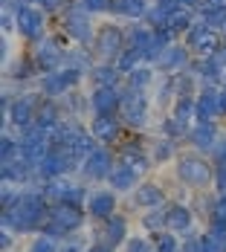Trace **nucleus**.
Returning <instances> with one entry per match:
<instances>
[{
  "instance_id": "a19ab883",
  "label": "nucleus",
  "mask_w": 226,
  "mask_h": 252,
  "mask_svg": "<svg viewBox=\"0 0 226 252\" xmlns=\"http://www.w3.org/2000/svg\"><path fill=\"white\" fill-rule=\"evenodd\" d=\"M70 3H73V0H38V6H41L47 15H61Z\"/></svg>"
},
{
  "instance_id": "f704fd0d",
  "label": "nucleus",
  "mask_w": 226,
  "mask_h": 252,
  "mask_svg": "<svg viewBox=\"0 0 226 252\" xmlns=\"http://www.w3.org/2000/svg\"><path fill=\"white\" fill-rule=\"evenodd\" d=\"M183 247V238L177 235V232H160V235H154V252H180Z\"/></svg>"
},
{
  "instance_id": "a18cd8bd",
  "label": "nucleus",
  "mask_w": 226,
  "mask_h": 252,
  "mask_svg": "<svg viewBox=\"0 0 226 252\" xmlns=\"http://www.w3.org/2000/svg\"><path fill=\"white\" fill-rule=\"evenodd\" d=\"M180 252H200V232L186 235V238H183V247H180Z\"/></svg>"
},
{
  "instance_id": "4468645a",
  "label": "nucleus",
  "mask_w": 226,
  "mask_h": 252,
  "mask_svg": "<svg viewBox=\"0 0 226 252\" xmlns=\"http://www.w3.org/2000/svg\"><path fill=\"white\" fill-rule=\"evenodd\" d=\"M183 44L192 50L194 58H203V55H212L224 47V35L212 26H206L203 21H194V26L183 35Z\"/></svg>"
},
{
  "instance_id": "c03bdc74",
  "label": "nucleus",
  "mask_w": 226,
  "mask_h": 252,
  "mask_svg": "<svg viewBox=\"0 0 226 252\" xmlns=\"http://www.w3.org/2000/svg\"><path fill=\"white\" fill-rule=\"evenodd\" d=\"M212 162L218 165V162H226V133H221V139L215 142V148H212Z\"/></svg>"
},
{
  "instance_id": "a878e982",
  "label": "nucleus",
  "mask_w": 226,
  "mask_h": 252,
  "mask_svg": "<svg viewBox=\"0 0 226 252\" xmlns=\"http://www.w3.org/2000/svg\"><path fill=\"white\" fill-rule=\"evenodd\" d=\"M171 116L186 127H192L197 122V96H177L171 101Z\"/></svg>"
},
{
  "instance_id": "8fccbe9b",
  "label": "nucleus",
  "mask_w": 226,
  "mask_h": 252,
  "mask_svg": "<svg viewBox=\"0 0 226 252\" xmlns=\"http://www.w3.org/2000/svg\"><path fill=\"white\" fill-rule=\"evenodd\" d=\"M221 35H224V38H226V26H224V32H221Z\"/></svg>"
},
{
  "instance_id": "3c124183",
  "label": "nucleus",
  "mask_w": 226,
  "mask_h": 252,
  "mask_svg": "<svg viewBox=\"0 0 226 252\" xmlns=\"http://www.w3.org/2000/svg\"><path fill=\"white\" fill-rule=\"evenodd\" d=\"M224 84H226V76H224Z\"/></svg>"
},
{
  "instance_id": "20e7f679",
  "label": "nucleus",
  "mask_w": 226,
  "mask_h": 252,
  "mask_svg": "<svg viewBox=\"0 0 226 252\" xmlns=\"http://www.w3.org/2000/svg\"><path fill=\"white\" fill-rule=\"evenodd\" d=\"M61 29L67 35V41H73L78 47H93V38H96V29L99 26L93 24V12L81 0H73L61 12Z\"/></svg>"
},
{
  "instance_id": "0eeeda50",
  "label": "nucleus",
  "mask_w": 226,
  "mask_h": 252,
  "mask_svg": "<svg viewBox=\"0 0 226 252\" xmlns=\"http://www.w3.org/2000/svg\"><path fill=\"white\" fill-rule=\"evenodd\" d=\"M84 73L81 70H75V67H61V70H52V73H44V76H38V93L44 96V99H64L67 93H73L75 87L84 81Z\"/></svg>"
},
{
  "instance_id": "7ed1b4c3",
  "label": "nucleus",
  "mask_w": 226,
  "mask_h": 252,
  "mask_svg": "<svg viewBox=\"0 0 226 252\" xmlns=\"http://www.w3.org/2000/svg\"><path fill=\"white\" fill-rule=\"evenodd\" d=\"M93 226L90 223V215L84 206H75V203H52L50 206V220L44 223L41 232L52 235L55 241H64L75 232H87Z\"/></svg>"
},
{
  "instance_id": "49530a36",
  "label": "nucleus",
  "mask_w": 226,
  "mask_h": 252,
  "mask_svg": "<svg viewBox=\"0 0 226 252\" xmlns=\"http://www.w3.org/2000/svg\"><path fill=\"white\" fill-rule=\"evenodd\" d=\"M87 252H116V250H110L107 244H101V241L93 238V241H90V247H87Z\"/></svg>"
},
{
  "instance_id": "1a4fd4ad",
  "label": "nucleus",
  "mask_w": 226,
  "mask_h": 252,
  "mask_svg": "<svg viewBox=\"0 0 226 252\" xmlns=\"http://www.w3.org/2000/svg\"><path fill=\"white\" fill-rule=\"evenodd\" d=\"M93 52L104 64H116L119 55L125 52V26L119 24H101L93 38Z\"/></svg>"
},
{
  "instance_id": "79ce46f5",
  "label": "nucleus",
  "mask_w": 226,
  "mask_h": 252,
  "mask_svg": "<svg viewBox=\"0 0 226 252\" xmlns=\"http://www.w3.org/2000/svg\"><path fill=\"white\" fill-rule=\"evenodd\" d=\"M215 194H221V191H226V162H218L215 165Z\"/></svg>"
},
{
  "instance_id": "09e8293b",
  "label": "nucleus",
  "mask_w": 226,
  "mask_h": 252,
  "mask_svg": "<svg viewBox=\"0 0 226 252\" xmlns=\"http://www.w3.org/2000/svg\"><path fill=\"white\" fill-rule=\"evenodd\" d=\"M29 3H35V6H38V0H18V6H29Z\"/></svg>"
},
{
  "instance_id": "393cba45",
  "label": "nucleus",
  "mask_w": 226,
  "mask_h": 252,
  "mask_svg": "<svg viewBox=\"0 0 226 252\" xmlns=\"http://www.w3.org/2000/svg\"><path fill=\"white\" fill-rule=\"evenodd\" d=\"M90 81H93V87H125L122 84V70L116 67V64H104V61H99L93 70H90Z\"/></svg>"
},
{
  "instance_id": "b1692460",
  "label": "nucleus",
  "mask_w": 226,
  "mask_h": 252,
  "mask_svg": "<svg viewBox=\"0 0 226 252\" xmlns=\"http://www.w3.org/2000/svg\"><path fill=\"white\" fill-rule=\"evenodd\" d=\"M142 180H145V177H139L133 168H130V165H125V162H116V168L110 171V177H107V183H104V186H110L113 191H119L122 197H128V194H130V191L142 183Z\"/></svg>"
},
{
  "instance_id": "423d86ee",
  "label": "nucleus",
  "mask_w": 226,
  "mask_h": 252,
  "mask_svg": "<svg viewBox=\"0 0 226 252\" xmlns=\"http://www.w3.org/2000/svg\"><path fill=\"white\" fill-rule=\"evenodd\" d=\"M171 200V191L160 183V180H151L145 177L130 194H128V209L130 215H139V212H148V209H162L165 203Z\"/></svg>"
},
{
  "instance_id": "4be33fe9",
  "label": "nucleus",
  "mask_w": 226,
  "mask_h": 252,
  "mask_svg": "<svg viewBox=\"0 0 226 252\" xmlns=\"http://www.w3.org/2000/svg\"><path fill=\"white\" fill-rule=\"evenodd\" d=\"M119 104H122V87H93L90 90V110H93V116L119 113Z\"/></svg>"
},
{
  "instance_id": "f3484780",
  "label": "nucleus",
  "mask_w": 226,
  "mask_h": 252,
  "mask_svg": "<svg viewBox=\"0 0 226 252\" xmlns=\"http://www.w3.org/2000/svg\"><path fill=\"white\" fill-rule=\"evenodd\" d=\"M32 61H35V67H38L41 76L44 73H52V70H61L64 61H67V47H61L58 38L47 35L41 44L32 47Z\"/></svg>"
},
{
  "instance_id": "ea45409f",
  "label": "nucleus",
  "mask_w": 226,
  "mask_h": 252,
  "mask_svg": "<svg viewBox=\"0 0 226 252\" xmlns=\"http://www.w3.org/2000/svg\"><path fill=\"white\" fill-rule=\"evenodd\" d=\"M93 15H110L113 12V0H81Z\"/></svg>"
},
{
  "instance_id": "ddd939ff",
  "label": "nucleus",
  "mask_w": 226,
  "mask_h": 252,
  "mask_svg": "<svg viewBox=\"0 0 226 252\" xmlns=\"http://www.w3.org/2000/svg\"><path fill=\"white\" fill-rule=\"evenodd\" d=\"M200 218H197V212L192 209V203L189 200H171L165 203V226L168 232H177L180 238H186V235H192V232H200Z\"/></svg>"
},
{
  "instance_id": "bb28decb",
  "label": "nucleus",
  "mask_w": 226,
  "mask_h": 252,
  "mask_svg": "<svg viewBox=\"0 0 226 252\" xmlns=\"http://www.w3.org/2000/svg\"><path fill=\"white\" fill-rule=\"evenodd\" d=\"M194 21H197V9H192V6H177V9L168 12L165 26H168L171 32H177V35H186V32L194 26Z\"/></svg>"
},
{
  "instance_id": "dca6fc26",
  "label": "nucleus",
  "mask_w": 226,
  "mask_h": 252,
  "mask_svg": "<svg viewBox=\"0 0 226 252\" xmlns=\"http://www.w3.org/2000/svg\"><path fill=\"white\" fill-rule=\"evenodd\" d=\"M116 159H119V162H125V165H130L139 177H148L151 171L157 168V165H154V159H151L148 145H145L139 136H133V139H122V145L116 148Z\"/></svg>"
},
{
  "instance_id": "473e14b6",
  "label": "nucleus",
  "mask_w": 226,
  "mask_h": 252,
  "mask_svg": "<svg viewBox=\"0 0 226 252\" xmlns=\"http://www.w3.org/2000/svg\"><path fill=\"white\" fill-rule=\"evenodd\" d=\"M197 21H203L206 26L224 32L226 26V9H212V6H197Z\"/></svg>"
},
{
  "instance_id": "c9c22d12",
  "label": "nucleus",
  "mask_w": 226,
  "mask_h": 252,
  "mask_svg": "<svg viewBox=\"0 0 226 252\" xmlns=\"http://www.w3.org/2000/svg\"><path fill=\"white\" fill-rule=\"evenodd\" d=\"M160 130H162V136H171V139H180V142H186V136H189V127L183 122H177L171 113L160 119Z\"/></svg>"
},
{
  "instance_id": "7c9ffc66",
  "label": "nucleus",
  "mask_w": 226,
  "mask_h": 252,
  "mask_svg": "<svg viewBox=\"0 0 226 252\" xmlns=\"http://www.w3.org/2000/svg\"><path fill=\"white\" fill-rule=\"evenodd\" d=\"M58 247H61V241H55V238L47 235V232H38V235L26 238V250L24 252H58Z\"/></svg>"
},
{
  "instance_id": "412c9836",
  "label": "nucleus",
  "mask_w": 226,
  "mask_h": 252,
  "mask_svg": "<svg viewBox=\"0 0 226 252\" xmlns=\"http://www.w3.org/2000/svg\"><path fill=\"white\" fill-rule=\"evenodd\" d=\"M224 104H221V87H200L197 90V122H221Z\"/></svg>"
},
{
  "instance_id": "e433bc0d",
  "label": "nucleus",
  "mask_w": 226,
  "mask_h": 252,
  "mask_svg": "<svg viewBox=\"0 0 226 252\" xmlns=\"http://www.w3.org/2000/svg\"><path fill=\"white\" fill-rule=\"evenodd\" d=\"M90 232H75V235H70V238H64L61 241V247H58V252H87V247H90Z\"/></svg>"
},
{
  "instance_id": "2f4dec72",
  "label": "nucleus",
  "mask_w": 226,
  "mask_h": 252,
  "mask_svg": "<svg viewBox=\"0 0 226 252\" xmlns=\"http://www.w3.org/2000/svg\"><path fill=\"white\" fill-rule=\"evenodd\" d=\"M142 64H148L145 61V55H142V50H133V47H125V52L119 55V61H116V67L122 70V76H128V73H133L136 67H142Z\"/></svg>"
},
{
  "instance_id": "a211bd4d",
  "label": "nucleus",
  "mask_w": 226,
  "mask_h": 252,
  "mask_svg": "<svg viewBox=\"0 0 226 252\" xmlns=\"http://www.w3.org/2000/svg\"><path fill=\"white\" fill-rule=\"evenodd\" d=\"M87 127H90L93 139H96L99 145H107V148H119V145H122V133L128 130L125 122L119 119V113H110V116H90Z\"/></svg>"
},
{
  "instance_id": "9d476101",
  "label": "nucleus",
  "mask_w": 226,
  "mask_h": 252,
  "mask_svg": "<svg viewBox=\"0 0 226 252\" xmlns=\"http://www.w3.org/2000/svg\"><path fill=\"white\" fill-rule=\"evenodd\" d=\"M90 238H96L101 244H107L110 250H122L128 238H130V212H116L113 218L101 220V223H93L90 226Z\"/></svg>"
},
{
  "instance_id": "9b49d317",
  "label": "nucleus",
  "mask_w": 226,
  "mask_h": 252,
  "mask_svg": "<svg viewBox=\"0 0 226 252\" xmlns=\"http://www.w3.org/2000/svg\"><path fill=\"white\" fill-rule=\"evenodd\" d=\"M84 209L90 215V223H101V220L113 218L116 212H122V194L113 191L110 186H93Z\"/></svg>"
},
{
  "instance_id": "de8ad7c7",
  "label": "nucleus",
  "mask_w": 226,
  "mask_h": 252,
  "mask_svg": "<svg viewBox=\"0 0 226 252\" xmlns=\"http://www.w3.org/2000/svg\"><path fill=\"white\" fill-rule=\"evenodd\" d=\"M9 52H12V44H9V38L3 35V41H0V61L6 64V58H9Z\"/></svg>"
},
{
  "instance_id": "cd10ccee",
  "label": "nucleus",
  "mask_w": 226,
  "mask_h": 252,
  "mask_svg": "<svg viewBox=\"0 0 226 252\" xmlns=\"http://www.w3.org/2000/svg\"><path fill=\"white\" fill-rule=\"evenodd\" d=\"M165 206L162 209H148V212H139V232H145V235H160V232H165Z\"/></svg>"
},
{
  "instance_id": "f257e3e1",
  "label": "nucleus",
  "mask_w": 226,
  "mask_h": 252,
  "mask_svg": "<svg viewBox=\"0 0 226 252\" xmlns=\"http://www.w3.org/2000/svg\"><path fill=\"white\" fill-rule=\"evenodd\" d=\"M50 206L52 203L41 186H26L21 200L12 209H0V229H9L21 238H32L50 220Z\"/></svg>"
},
{
  "instance_id": "37998d69",
  "label": "nucleus",
  "mask_w": 226,
  "mask_h": 252,
  "mask_svg": "<svg viewBox=\"0 0 226 252\" xmlns=\"http://www.w3.org/2000/svg\"><path fill=\"white\" fill-rule=\"evenodd\" d=\"M212 218H215V220H226V191L215 194V209H212ZM212 218H209V220H212Z\"/></svg>"
},
{
  "instance_id": "58836bf2",
  "label": "nucleus",
  "mask_w": 226,
  "mask_h": 252,
  "mask_svg": "<svg viewBox=\"0 0 226 252\" xmlns=\"http://www.w3.org/2000/svg\"><path fill=\"white\" fill-rule=\"evenodd\" d=\"M18 241H21V235H15L9 229H0V252H15L18 250Z\"/></svg>"
},
{
  "instance_id": "c85d7f7f",
  "label": "nucleus",
  "mask_w": 226,
  "mask_h": 252,
  "mask_svg": "<svg viewBox=\"0 0 226 252\" xmlns=\"http://www.w3.org/2000/svg\"><path fill=\"white\" fill-rule=\"evenodd\" d=\"M154 78H157V67L154 64H142V67H136L133 73L125 76V87H130V90H148L154 84Z\"/></svg>"
},
{
  "instance_id": "f8f14e48",
  "label": "nucleus",
  "mask_w": 226,
  "mask_h": 252,
  "mask_svg": "<svg viewBox=\"0 0 226 252\" xmlns=\"http://www.w3.org/2000/svg\"><path fill=\"white\" fill-rule=\"evenodd\" d=\"M15 32L24 38L26 44H32V47L41 44L47 38V12L41 6H35V3L21 6L18 9V29Z\"/></svg>"
},
{
  "instance_id": "39448f33",
  "label": "nucleus",
  "mask_w": 226,
  "mask_h": 252,
  "mask_svg": "<svg viewBox=\"0 0 226 252\" xmlns=\"http://www.w3.org/2000/svg\"><path fill=\"white\" fill-rule=\"evenodd\" d=\"M119 119L128 130H145L151 125V99L145 90H130L122 87V104H119Z\"/></svg>"
},
{
  "instance_id": "72a5a7b5",
  "label": "nucleus",
  "mask_w": 226,
  "mask_h": 252,
  "mask_svg": "<svg viewBox=\"0 0 226 252\" xmlns=\"http://www.w3.org/2000/svg\"><path fill=\"white\" fill-rule=\"evenodd\" d=\"M119 252H154V238L145 232H130V238L122 244Z\"/></svg>"
},
{
  "instance_id": "4c0bfd02",
  "label": "nucleus",
  "mask_w": 226,
  "mask_h": 252,
  "mask_svg": "<svg viewBox=\"0 0 226 252\" xmlns=\"http://www.w3.org/2000/svg\"><path fill=\"white\" fill-rule=\"evenodd\" d=\"M200 252H226V244L215 238L209 229H200Z\"/></svg>"
},
{
  "instance_id": "5701e85b",
  "label": "nucleus",
  "mask_w": 226,
  "mask_h": 252,
  "mask_svg": "<svg viewBox=\"0 0 226 252\" xmlns=\"http://www.w3.org/2000/svg\"><path fill=\"white\" fill-rule=\"evenodd\" d=\"M148 151H151V159H154V165L157 168H162V165H168V162H174L177 157H180V139H171V136H154L148 142Z\"/></svg>"
},
{
  "instance_id": "6e6552de",
  "label": "nucleus",
  "mask_w": 226,
  "mask_h": 252,
  "mask_svg": "<svg viewBox=\"0 0 226 252\" xmlns=\"http://www.w3.org/2000/svg\"><path fill=\"white\" fill-rule=\"evenodd\" d=\"M116 148H107V145H96L93 151L87 154V159L81 162V168H78V177L84 180V183H90V186H104L107 183V177L110 171L116 168Z\"/></svg>"
},
{
  "instance_id": "6ab92c4d",
  "label": "nucleus",
  "mask_w": 226,
  "mask_h": 252,
  "mask_svg": "<svg viewBox=\"0 0 226 252\" xmlns=\"http://www.w3.org/2000/svg\"><path fill=\"white\" fill-rule=\"evenodd\" d=\"M192 50L186 47V44H171V47H165V50L160 52V58L154 61V67H157V73H162V76H174V73H183V70H189L192 67Z\"/></svg>"
},
{
  "instance_id": "f03ea898",
  "label": "nucleus",
  "mask_w": 226,
  "mask_h": 252,
  "mask_svg": "<svg viewBox=\"0 0 226 252\" xmlns=\"http://www.w3.org/2000/svg\"><path fill=\"white\" fill-rule=\"evenodd\" d=\"M174 180L177 186L194 191H209L215 186V162L212 157H206L200 151H180V157L174 159Z\"/></svg>"
},
{
  "instance_id": "aec40b11",
  "label": "nucleus",
  "mask_w": 226,
  "mask_h": 252,
  "mask_svg": "<svg viewBox=\"0 0 226 252\" xmlns=\"http://www.w3.org/2000/svg\"><path fill=\"white\" fill-rule=\"evenodd\" d=\"M221 125L218 122H194V125L189 127V136H186V145L192 148V151H200V154H212L215 148V142L221 139Z\"/></svg>"
},
{
  "instance_id": "2eb2a0df",
  "label": "nucleus",
  "mask_w": 226,
  "mask_h": 252,
  "mask_svg": "<svg viewBox=\"0 0 226 252\" xmlns=\"http://www.w3.org/2000/svg\"><path fill=\"white\" fill-rule=\"evenodd\" d=\"M41 93L35 96V93H21V96H15L12 104H9V116H6V125L12 127V133H18V130H24V127L35 125V116H38V104H41ZM6 130V127H3Z\"/></svg>"
},
{
  "instance_id": "c756f323",
  "label": "nucleus",
  "mask_w": 226,
  "mask_h": 252,
  "mask_svg": "<svg viewBox=\"0 0 226 252\" xmlns=\"http://www.w3.org/2000/svg\"><path fill=\"white\" fill-rule=\"evenodd\" d=\"M189 203H192V209L197 212L200 223H206V220L212 218V209H215V189H209V191H194Z\"/></svg>"
}]
</instances>
